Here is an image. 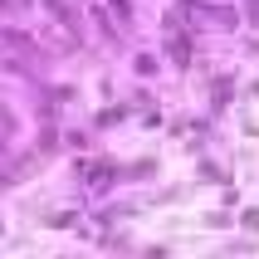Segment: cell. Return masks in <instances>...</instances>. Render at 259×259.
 <instances>
[{"label":"cell","instance_id":"6da1fadb","mask_svg":"<svg viewBox=\"0 0 259 259\" xmlns=\"http://www.w3.org/2000/svg\"><path fill=\"white\" fill-rule=\"evenodd\" d=\"M171 59H176V69H191V39L181 34V25H176V15H171Z\"/></svg>","mask_w":259,"mask_h":259},{"label":"cell","instance_id":"277c9868","mask_svg":"<svg viewBox=\"0 0 259 259\" xmlns=\"http://www.w3.org/2000/svg\"><path fill=\"white\" fill-rule=\"evenodd\" d=\"M245 230H259V210H245V220H240Z\"/></svg>","mask_w":259,"mask_h":259},{"label":"cell","instance_id":"7a4b0ae2","mask_svg":"<svg viewBox=\"0 0 259 259\" xmlns=\"http://www.w3.org/2000/svg\"><path fill=\"white\" fill-rule=\"evenodd\" d=\"M78 171H83L88 176V186H108V181H113V166H108V161H98V166H78Z\"/></svg>","mask_w":259,"mask_h":259},{"label":"cell","instance_id":"3957f363","mask_svg":"<svg viewBox=\"0 0 259 259\" xmlns=\"http://www.w3.org/2000/svg\"><path fill=\"white\" fill-rule=\"evenodd\" d=\"M137 73H157V54H137Z\"/></svg>","mask_w":259,"mask_h":259}]
</instances>
